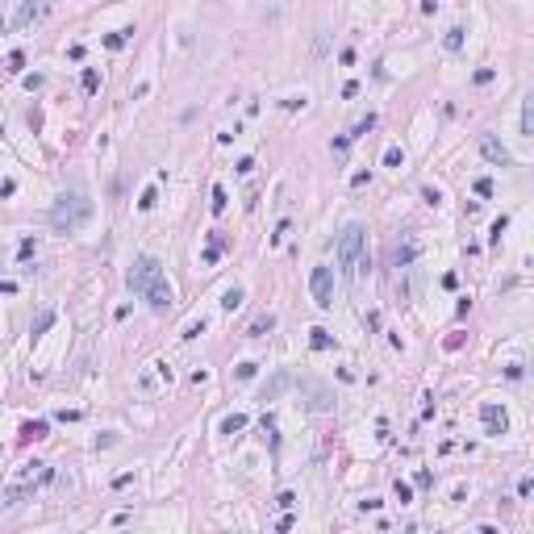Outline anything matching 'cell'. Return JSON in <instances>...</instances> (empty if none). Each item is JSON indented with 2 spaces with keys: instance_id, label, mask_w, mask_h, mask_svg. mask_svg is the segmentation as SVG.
<instances>
[{
  "instance_id": "obj_1",
  "label": "cell",
  "mask_w": 534,
  "mask_h": 534,
  "mask_svg": "<svg viewBox=\"0 0 534 534\" xmlns=\"http://www.w3.org/2000/svg\"><path fill=\"white\" fill-rule=\"evenodd\" d=\"M129 288H134L155 313H167V309H171V284H167L163 263H159L155 255H142L138 263L129 267Z\"/></svg>"
},
{
  "instance_id": "obj_2",
  "label": "cell",
  "mask_w": 534,
  "mask_h": 534,
  "mask_svg": "<svg viewBox=\"0 0 534 534\" xmlns=\"http://www.w3.org/2000/svg\"><path fill=\"white\" fill-rule=\"evenodd\" d=\"M338 267L347 276H363L372 267V255H367V230L359 221H351L347 230L338 234Z\"/></svg>"
},
{
  "instance_id": "obj_3",
  "label": "cell",
  "mask_w": 534,
  "mask_h": 534,
  "mask_svg": "<svg viewBox=\"0 0 534 534\" xmlns=\"http://www.w3.org/2000/svg\"><path fill=\"white\" fill-rule=\"evenodd\" d=\"M88 217H92V200L84 192H63L58 205L50 209V221L58 225V230H79Z\"/></svg>"
},
{
  "instance_id": "obj_4",
  "label": "cell",
  "mask_w": 534,
  "mask_h": 534,
  "mask_svg": "<svg viewBox=\"0 0 534 534\" xmlns=\"http://www.w3.org/2000/svg\"><path fill=\"white\" fill-rule=\"evenodd\" d=\"M309 288H313V301L322 305V309H330V305H334V276H330V267H313Z\"/></svg>"
},
{
  "instance_id": "obj_5",
  "label": "cell",
  "mask_w": 534,
  "mask_h": 534,
  "mask_svg": "<svg viewBox=\"0 0 534 534\" xmlns=\"http://www.w3.org/2000/svg\"><path fill=\"white\" fill-rule=\"evenodd\" d=\"M480 150H484V159H489V163H497V167H509V163H514V159H509V150H505L493 134L480 138Z\"/></svg>"
},
{
  "instance_id": "obj_6",
  "label": "cell",
  "mask_w": 534,
  "mask_h": 534,
  "mask_svg": "<svg viewBox=\"0 0 534 534\" xmlns=\"http://www.w3.org/2000/svg\"><path fill=\"white\" fill-rule=\"evenodd\" d=\"M284 388H292V372H276V376L263 384V393H259V397H263V401H276Z\"/></svg>"
},
{
  "instance_id": "obj_7",
  "label": "cell",
  "mask_w": 534,
  "mask_h": 534,
  "mask_svg": "<svg viewBox=\"0 0 534 534\" xmlns=\"http://www.w3.org/2000/svg\"><path fill=\"white\" fill-rule=\"evenodd\" d=\"M484 422H489V430L497 434V430H505V413L497 409V405H484Z\"/></svg>"
},
{
  "instance_id": "obj_8",
  "label": "cell",
  "mask_w": 534,
  "mask_h": 534,
  "mask_svg": "<svg viewBox=\"0 0 534 534\" xmlns=\"http://www.w3.org/2000/svg\"><path fill=\"white\" fill-rule=\"evenodd\" d=\"M271 326H276V317H271V313H263V317H259V322L251 326V334H267Z\"/></svg>"
},
{
  "instance_id": "obj_9",
  "label": "cell",
  "mask_w": 534,
  "mask_h": 534,
  "mask_svg": "<svg viewBox=\"0 0 534 534\" xmlns=\"http://www.w3.org/2000/svg\"><path fill=\"white\" fill-rule=\"evenodd\" d=\"M46 434V422H29L25 426V438H42Z\"/></svg>"
},
{
  "instance_id": "obj_10",
  "label": "cell",
  "mask_w": 534,
  "mask_h": 534,
  "mask_svg": "<svg viewBox=\"0 0 534 534\" xmlns=\"http://www.w3.org/2000/svg\"><path fill=\"white\" fill-rule=\"evenodd\" d=\"M84 88H88V92L100 88V75H96V71H84Z\"/></svg>"
},
{
  "instance_id": "obj_11",
  "label": "cell",
  "mask_w": 534,
  "mask_h": 534,
  "mask_svg": "<svg viewBox=\"0 0 534 534\" xmlns=\"http://www.w3.org/2000/svg\"><path fill=\"white\" fill-rule=\"evenodd\" d=\"M313 347H317V351L330 347V334H326V330H313Z\"/></svg>"
},
{
  "instance_id": "obj_12",
  "label": "cell",
  "mask_w": 534,
  "mask_h": 534,
  "mask_svg": "<svg viewBox=\"0 0 534 534\" xmlns=\"http://www.w3.org/2000/svg\"><path fill=\"white\" fill-rule=\"evenodd\" d=\"M234 305H242V292H238V288L225 292V309H234Z\"/></svg>"
},
{
  "instance_id": "obj_13",
  "label": "cell",
  "mask_w": 534,
  "mask_h": 534,
  "mask_svg": "<svg viewBox=\"0 0 534 534\" xmlns=\"http://www.w3.org/2000/svg\"><path fill=\"white\" fill-rule=\"evenodd\" d=\"M459 33H464V29H451V33H447V50H459V42H464Z\"/></svg>"
},
{
  "instance_id": "obj_14",
  "label": "cell",
  "mask_w": 534,
  "mask_h": 534,
  "mask_svg": "<svg viewBox=\"0 0 534 534\" xmlns=\"http://www.w3.org/2000/svg\"><path fill=\"white\" fill-rule=\"evenodd\" d=\"M242 426H246V418H238V413H234V418H225V430H230V434L242 430Z\"/></svg>"
},
{
  "instance_id": "obj_15",
  "label": "cell",
  "mask_w": 534,
  "mask_h": 534,
  "mask_svg": "<svg viewBox=\"0 0 534 534\" xmlns=\"http://www.w3.org/2000/svg\"><path fill=\"white\" fill-rule=\"evenodd\" d=\"M384 163H388V167H401V150H397V146H388V155H384Z\"/></svg>"
},
{
  "instance_id": "obj_16",
  "label": "cell",
  "mask_w": 534,
  "mask_h": 534,
  "mask_svg": "<svg viewBox=\"0 0 534 534\" xmlns=\"http://www.w3.org/2000/svg\"><path fill=\"white\" fill-rule=\"evenodd\" d=\"M213 209H217V213L225 209V188H213Z\"/></svg>"
}]
</instances>
